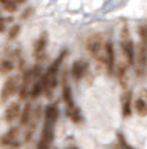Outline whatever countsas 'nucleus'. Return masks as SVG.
Masks as SVG:
<instances>
[{"mask_svg":"<svg viewBox=\"0 0 147 149\" xmlns=\"http://www.w3.org/2000/svg\"><path fill=\"white\" fill-rule=\"evenodd\" d=\"M20 87V75H10L8 79L5 81L3 87H2V92H0V101L7 102L12 95H15L19 92Z\"/></svg>","mask_w":147,"mask_h":149,"instance_id":"obj_4","label":"nucleus"},{"mask_svg":"<svg viewBox=\"0 0 147 149\" xmlns=\"http://www.w3.org/2000/svg\"><path fill=\"white\" fill-rule=\"evenodd\" d=\"M53 126L55 124L45 122L42 136H40V139H39V144H37V149H50V146H52V142H53Z\"/></svg>","mask_w":147,"mask_h":149,"instance_id":"obj_5","label":"nucleus"},{"mask_svg":"<svg viewBox=\"0 0 147 149\" xmlns=\"http://www.w3.org/2000/svg\"><path fill=\"white\" fill-rule=\"evenodd\" d=\"M85 72H87V62L85 61L79 59V61L74 62V65H72V75H74V79L80 81V79L85 75Z\"/></svg>","mask_w":147,"mask_h":149,"instance_id":"obj_9","label":"nucleus"},{"mask_svg":"<svg viewBox=\"0 0 147 149\" xmlns=\"http://www.w3.org/2000/svg\"><path fill=\"white\" fill-rule=\"evenodd\" d=\"M20 117V104L19 102H12L5 111V116H3V119L7 122H13L15 119H19Z\"/></svg>","mask_w":147,"mask_h":149,"instance_id":"obj_8","label":"nucleus"},{"mask_svg":"<svg viewBox=\"0 0 147 149\" xmlns=\"http://www.w3.org/2000/svg\"><path fill=\"white\" fill-rule=\"evenodd\" d=\"M0 144H2V146H10V148H19V146H20L19 129L12 127L10 131H7L5 134L0 137Z\"/></svg>","mask_w":147,"mask_h":149,"instance_id":"obj_6","label":"nucleus"},{"mask_svg":"<svg viewBox=\"0 0 147 149\" xmlns=\"http://www.w3.org/2000/svg\"><path fill=\"white\" fill-rule=\"evenodd\" d=\"M130 111H132V92L127 91L122 97V114H124V117H129Z\"/></svg>","mask_w":147,"mask_h":149,"instance_id":"obj_10","label":"nucleus"},{"mask_svg":"<svg viewBox=\"0 0 147 149\" xmlns=\"http://www.w3.org/2000/svg\"><path fill=\"white\" fill-rule=\"evenodd\" d=\"M13 69V62L10 59H5V61L0 62V74H8Z\"/></svg>","mask_w":147,"mask_h":149,"instance_id":"obj_16","label":"nucleus"},{"mask_svg":"<svg viewBox=\"0 0 147 149\" xmlns=\"http://www.w3.org/2000/svg\"><path fill=\"white\" fill-rule=\"evenodd\" d=\"M13 2H15V3H17V5H19V3H25L27 0H13Z\"/></svg>","mask_w":147,"mask_h":149,"instance_id":"obj_21","label":"nucleus"},{"mask_svg":"<svg viewBox=\"0 0 147 149\" xmlns=\"http://www.w3.org/2000/svg\"><path fill=\"white\" fill-rule=\"evenodd\" d=\"M67 116L72 119L74 122H82V114H80V109L72 104V106H67Z\"/></svg>","mask_w":147,"mask_h":149,"instance_id":"obj_13","label":"nucleus"},{"mask_svg":"<svg viewBox=\"0 0 147 149\" xmlns=\"http://www.w3.org/2000/svg\"><path fill=\"white\" fill-rule=\"evenodd\" d=\"M45 49H47V34L44 32V34H40V37L33 44V55H35L37 61H40L45 55Z\"/></svg>","mask_w":147,"mask_h":149,"instance_id":"obj_7","label":"nucleus"},{"mask_svg":"<svg viewBox=\"0 0 147 149\" xmlns=\"http://www.w3.org/2000/svg\"><path fill=\"white\" fill-rule=\"evenodd\" d=\"M5 30H7V20L0 17V34H2V32H5Z\"/></svg>","mask_w":147,"mask_h":149,"instance_id":"obj_20","label":"nucleus"},{"mask_svg":"<svg viewBox=\"0 0 147 149\" xmlns=\"http://www.w3.org/2000/svg\"><path fill=\"white\" fill-rule=\"evenodd\" d=\"M30 116H32V104H27L24 111H20V124L27 126L28 121H30Z\"/></svg>","mask_w":147,"mask_h":149,"instance_id":"obj_14","label":"nucleus"},{"mask_svg":"<svg viewBox=\"0 0 147 149\" xmlns=\"http://www.w3.org/2000/svg\"><path fill=\"white\" fill-rule=\"evenodd\" d=\"M139 34H140V39H142V42L147 45V24H146V25H142V27L139 29Z\"/></svg>","mask_w":147,"mask_h":149,"instance_id":"obj_19","label":"nucleus"},{"mask_svg":"<svg viewBox=\"0 0 147 149\" xmlns=\"http://www.w3.org/2000/svg\"><path fill=\"white\" fill-rule=\"evenodd\" d=\"M67 149H79V148H75V146H72V148H67Z\"/></svg>","mask_w":147,"mask_h":149,"instance_id":"obj_22","label":"nucleus"},{"mask_svg":"<svg viewBox=\"0 0 147 149\" xmlns=\"http://www.w3.org/2000/svg\"><path fill=\"white\" fill-rule=\"evenodd\" d=\"M0 5L5 8L7 12H15L17 10V3L13 0H0Z\"/></svg>","mask_w":147,"mask_h":149,"instance_id":"obj_17","label":"nucleus"},{"mask_svg":"<svg viewBox=\"0 0 147 149\" xmlns=\"http://www.w3.org/2000/svg\"><path fill=\"white\" fill-rule=\"evenodd\" d=\"M39 77H40V67L39 65L28 69L25 74H24V77H20V87H19L20 99H25L27 95H28V91H30V87H32V84L37 81Z\"/></svg>","mask_w":147,"mask_h":149,"instance_id":"obj_2","label":"nucleus"},{"mask_svg":"<svg viewBox=\"0 0 147 149\" xmlns=\"http://www.w3.org/2000/svg\"><path fill=\"white\" fill-rule=\"evenodd\" d=\"M59 119V107L55 104H50L45 107V122L55 124V121Z\"/></svg>","mask_w":147,"mask_h":149,"instance_id":"obj_11","label":"nucleus"},{"mask_svg":"<svg viewBox=\"0 0 147 149\" xmlns=\"http://www.w3.org/2000/svg\"><path fill=\"white\" fill-rule=\"evenodd\" d=\"M85 47H87V50H89V54L92 55L94 59H97L99 62L104 64V59H105V40L102 39V35L92 34L87 39Z\"/></svg>","mask_w":147,"mask_h":149,"instance_id":"obj_1","label":"nucleus"},{"mask_svg":"<svg viewBox=\"0 0 147 149\" xmlns=\"http://www.w3.org/2000/svg\"><path fill=\"white\" fill-rule=\"evenodd\" d=\"M20 34V25H12L10 30H8V39L13 40V39H17V35Z\"/></svg>","mask_w":147,"mask_h":149,"instance_id":"obj_18","label":"nucleus"},{"mask_svg":"<svg viewBox=\"0 0 147 149\" xmlns=\"http://www.w3.org/2000/svg\"><path fill=\"white\" fill-rule=\"evenodd\" d=\"M62 95H64V101H65L67 106H72V104H74L72 92H70V87H69V84H67V82H64V87H62Z\"/></svg>","mask_w":147,"mask_h":149,"instance_id":"obj_15","label":"nucleus"},{"mask_svg":"<svg viewBox=\"0 0 147 149\" xmlns=\"http://www.w3.org/2000/svg\"><path fill=\"white\" fill-rule=\"evenodd\" d=\"M132 65L135 67V72L139 77H144L147 74V45L144 42H140L139 47H135V50H134Z\"/></svg>","mask_w":147,"mask_h":149,"instance_id":"obj_3","label":"nucleus"},{"mask_svg":"<svg viewBox=\"0 0 147 149\" xmlns=\"http://www.w3.org/2000/svg\"><path fill=\"white\" fill-rule=\"evenodd\" d=\"M134 107H135V112L140 117H146L147 116V97H137L135 102H134Z\"/></svg>","mask_w":147,"mask_h":149,"instance_id":"obj_12","label":"nucleus"}]
</instances>
